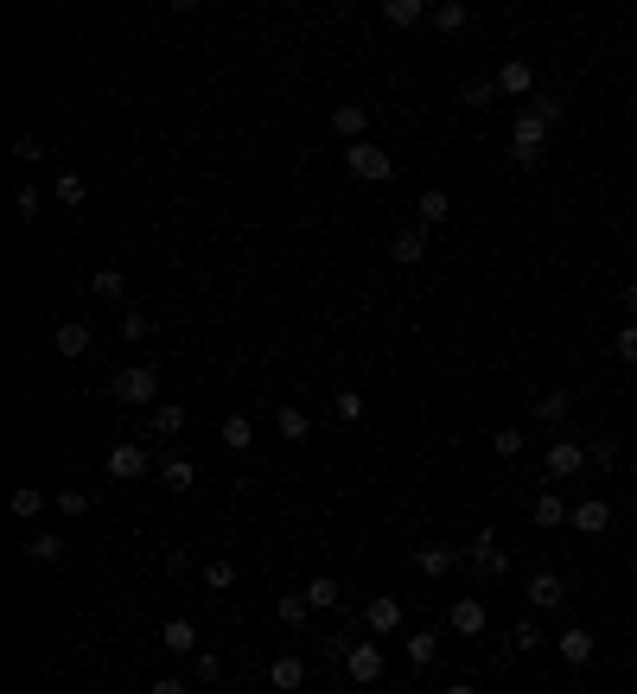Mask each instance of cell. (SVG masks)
<instances>
[{"instance_id": "1", "label": "cell", "mask_w": 637, "mask_h": 694, "mask_svg": "<svg viewBox=\"0 0 637 694\" xmlns=\"http://www.w3.org/2000/svg\"><path fill=\"white\" fill-rule=\"evenodd\" d=\"M542 153H548V121L523 109V115L510 121V160L523 166V172H536V166H542Z\"/></svg>"}, {"instance_id": "2", "label": "cell", "mask_w": 637, "mask_h": 694, "mask_svg": "<svg viewBox=\"0 0 637 694\" xmlns=\"http://www.w3.org/2000/svg\"><path fill=\"white\" fill-rule=\"evenodd\" d=\"M109 395L122 408H160V370H153V363H134V370H122L109 383Z\"/></svg>"}, {"instance_id": "3", "label": "cell", "mask_w": 637, "mask_h": 694, "mask_svg": "<svg viewBox=\"0 0 637 694\" xmlns=\"http://www.w3.org/2000/svg\"><path fill=\"white\" fill-rule=\"evenodd\" d=\"M580 472H587V446H580V440H548L542 484H567V478H580Z\"/></svg>"}, {"instance_id": "4", "label": "cell", "mask_w": 637, "mask_h": 694, "mask_svg": "<svg viewBox=\"0 0 637 694\" xmlns=\"http://www.w3.org/2000/svg\"><path fill=\"white\" fill-rule=\"evenodd\" d=\"M344 172L364 185H383V179H395V160L376 141H357V147H344Z\"/></svg>"}, {"instance_id": "5", "label": "cell", "mask_w": 637, "mask_h": 694, "mask_svg": "<svg viewBox=\"0 0 637 694\" xmlns=\"http://www.w3.org/2000/svg\"><path fill=\"white\" fill-rule=\"evenodd\" d=\"M466 561H472V574H478V580H504V574H510V554L497 548V529H478V535H472Z\"/></svg>"}, {"instance_id": "6", "label": "cell", "mask_w": 637, "mask_h": 694, "mask_svg": "<svg viewBox=\"0 0 637 694\" xmlns=\"http://www.w3.org/2000/svg\"><path fill=\"white\" fill-rule=\"evenodd\" d=\"M147 472H153V459H147V446H141V440L109 446V478H115V484H134V478H147Z\"/></svg>"}, {"instance_id": "7", "label": "cell", "mask_w": 637, "mask_h": 694, "mask_svg": "<svg viewBox=\"0 0 637 694\" xmlns=\"http://www.w3.org/2000/svg\"><path fill=\"white\" fill-rule=\"evenodd\" d=\"M338 663H344V675H351V682H357V688H370V682H383V650H376V644H351V650H344V656H338Z\"/></svg>"}, {"instance_id": "8", "label": "cell", "mask_w": 637, "mask_h": 694, "mask_svg": "<svg viewBox=\"0 0 637 694\" xmlns=\"http://www.w3.org/2000/svg\"><path fill=\"white\" fill-rule=\"evenodd\" d=\"M523 599L536 605V612H561V605H567V580H561V574H548V567H542V574H529Z\"/></svg>"}, {"instance_id": "9", "label": "cell", "mask_w": 637, "mask_h": 694, "mask_svg": "<svg viewBox=\"0 0 637 694\" xmlns=\"http://www.w3.org/2000/svg\"><path fill=\"white\" fill-rule=\"evenodd\" d=\"M402 618H408V612H402V599H395V593H376V599L364 605V624H370V631H376V637H389V631H402Z\"/></svg>"}, {"instance_id": "10", "label": "cell", "mask_w": 637, "mask_h": 694, "mask_svg": "<svg viewBox=\"0 0 637 694\" xmlns=\"http://www.w3.org/2000/svg\"><path fill=\"white\" fill-rule=\"evenodd\" d=\"M555 650H561V663H574V669H587L593 663V631H587V624H567V631L555 637Z\"/></svg>"}, {"instance_id": "11", "label": "cell", "mask_w": 637, "mask_h": 694, "mask_svg": "<svg viewBox=\"0 0 637 694\" xmlns=\"http://www.w3.org/2000/svg\"><path fill=\"white\" fill-rule=\"evenodd\" d=\"M497 96H516V102H529V96H536V71H529L523 58L497 64Z\"/></svg>"}, {"instance_id": "12", "label": "cell", "mask_w": 637, "mask_h": 694, "mask_svg": "<svg viewBox=\"0 0 637 694\" xmlns=\"http://www.w3.org/2000/svg\"><path fill=\"white\" fill-rule=\"evenodd\" d=\"M567 523H574L580 535H606V529H612V503H606V497H580Z\"/></svg>"}, {"instance_id": "13", "label": "cell", "mask_w": 637, "mask_h": 694, "mask_svg": "<svg viewBox=\"0 0 637 694\" xmlns=\"http://www.w3.org/2000/svg\"><path fill=\"white\" fill-rule=\"evenodd\" d=\"M446 624H453V631L459 637H478V631H485V624H491V612H485V599H453V612H446Z\"/></svg>"}, {"instance_id": "14", "label": "cell", "mask_w": 637, "mask_h": 694, "mask_svg": "<svg viewBox=\"0 0 637 694\" xmlns=\"http://www.w3.org/2000/svg\"><path fill=\"white\" fill-rule=\"evenodd\" d=\"M364 128H370V109H364V102H338V109H332V134H344V147L364 141Z\"/></svg>"}, {"instance_id": "15", "label": "cell", "mask_w": 637, "mask_h": 694, "mask_svg": "<svg viewBox=\"0 0 637 694\" xmlns=\"http://www.w3.org/2000/svg\"><path fill=\"white\" fill-rule=\"evenodd\" d=\"M51 344H58V357H90V344H96V332L83 319H64L58 332H51Z\"/></svg>"}, {"instance_id": "16", "label": "cell", "mask_w": 637, "mask_h": 694, "mask_svg": "<svg viewBox=\"0 0 637 694\" xmlns=\"http://www.w3.org/2000/svg\"><path fill=\"white\" fill-rule=\"evenodd\" d=\"M529 414H536L542 427H567V414H574V395H567V389H548V395H536V402H529Z\"/></svg>"}, {"instance_id": "17", "label": "cell", "mask_w": 637, "mask_h": 694, "mask_svg": "<svg viewBox=\"0 0 637 694\" xmlns=\"http://www.w3.org/2000/svg\"><path fill=\"white\" fill-rule=\"evenodd\" d=\"M160 644H166L172 656H198V624H192V618H166Z\"/></svg>"}, {"instance_id": "18", "label": "cell", "mask_w": 637, "mask_h": 694, "mask_svg": "<svg viewBox=\"0 0 637 694\" xmlns=\"http://www.w3.org/2000/svg\"><path fill=\"white\" fill-rule=\"evenodd\" d=\"M20 554H26V561L32 567H51V561H64V535H26V542H20Z\"/></svg>"}, {"instance_id": "19", "label": "cell", "mask_w": 637, "mask_h": 694, "mask_svg": "<svg viewBox=\"0 0 637 694\" xmlns=\"http://www.w3.org/2000/svg\"><path fill=\"white\" fill-rule=\"evenodd\" d=\"M529 516H536V529H561V523H567V516H574V510H567V503H561V491H548V484H542V497L529 503Z\"/></svg>"}, {"instance_id": "20", "label": "cell", "mask_w": 637, "mask_h": 694, "mask_svg": "<svg viewBox=\"0 0 637 694\" xmlns=\"http://www.w3.org/2000/svg\"><path fill=\"white\" fill-rule=\"evenodd\" d=\"M415 567H421L427 580H446V574L459 567V548H440V542H434V548H421V554H415Z\"/></svg>"}, {"instance_id": "21", "label": "cell", "mask_w": 637, "mask_h": 694, "mask_svg": "<svg viewBox=\"0 0 637 694\" xmlns=\"http://www.w3.org/2000/svg\"><path fill=\"white\" fill-rule=\"evenodd\" d=\"M389 255H395V262H402V268H415L421 255H427V230H421V223H415V230H402V236L389 242Z\"/></svg>"}, {"instance_id": "22", "label": "cell", "mask_w": 637, "mask_h": 694, "mask_svg": "<svg viewBox=\"0 0 637 694\" xmlns=\"http://www.w3.org/2000/svg\"><path fill=\"white\" fill-rule=\"evenodd\" d=\"M268 682L281 688V694H294V688L306 682V663H300V656H274V663H268Z\"/></svg>"}, {"instance_id": "23", "label": "cell", "mask_w": 637, "mask_h": 694, "mask_svg": "<svg viewBox=\"0 0 637 694\" xmlns=\"http://www.w3.org/2000/svg\"><path fill=\"white\" fill-rule=\"evenodd\" d=\"M415 211H421V230H434V223H446V217H453V198H446V192H440V185H427V192H421V204H415Z\"/></svg>"}, {"instance_id": "24", "label": "cell", "mask_w": 637, "mask_h": 694, "mask_svg": "<svg viewBox=\"0 0 637 694\" xmlns=\"http://www.w3.org/2000/svg\"><path fill=\"white\" fill-rule=\"evenodd\" d=\"M306 599H313V612H332V605H344V586L332 574H313L306 580Z\"/></svg>"}, {"instance_id": "25", "label": "cell", "mask_w": 637, "mask_h": 694, "mask_svg": "<svg viewBox=\"0 0 637 694\" xmlns=\"http://www.w3.org/2000/svg\"><path fill=\"white\" fill-rule=\"evenodd\" d=\"M160 478L172 484V491H192V484H198V459H185V453H172V459L160 465Z\"/></svg>"}, {"instance_id": "26", "label": "cell", "mask_w": 637, "mask_h": 694, "mask_svg": "<svg viewBox=\"0 0 637 694\" xmlns=\"http://www.w3.org/2000/svg\"><path fill=\"white\" fill-rule=\"evenodd\" d=\"M332 414H338V427H357V421L370 414V402H364L357 389H338V395H332Z\"/></svg>"}, {"instance_id": "27", "label": "cell", "mask_w": 637, "mask_h": 694, "mask_svg": "<svg viewBox=\"0 0 637 694\" xmlns=\"http://www.w3.org/2000/svg\"><path fill=\"white\" fill-rule=\"evenodd\" d=\"M274 618H281V624H294V631H300V624L313 618V599H306V593H281V599H274Z\"/></svg>"}, {"instance_id": "28", "label": "cell", "mask_w": 637, "mask_h": 694, "mask_svg": "<svg viewBox=\"0 0 637 694\" xmlns=\"http://www.w3.org/2000/svg\"><path fill=\"white\" fill-rule=\"evenodd\" d=\"M383 20L389 26H421V20H434V7H421V0H389Z\"/></svg>"}, {"instance_id": "29", "label": "cell", "mask_w": 637, "mask_h": 694, "mask_svg": "<svg viewBox=\"0 0 637 694\" xmlns=\"http://www.w3.org/2000/svg\"><path fill=\"white\" fill-rule=\"evenodd\" d=\"M223 446H230V453H249L255 446V421L249 414H230V421H223Z\"/></svg>"}, {"instance_id": "30", "label": "cell", "mask_w": 637, "mask_h": 694, "mask_svg": "<svg viewBox=\"0 0 637 694\" xmlns=\"http://www.w3.org/2000/svg\"><path fill=\"white\" fill-rule=\"evenodd\" d=\"M274 427H281V440H294V446L306 440V433H313V421H306V408H294V402H287L281 414H274Z\"/></svg>"}, {"instance_id": "31", "label": "cell", "mask_w": 637, "mask_h": 694, "mask_svg": "<svg viewBox=\"0 0 637 694\" xmlns=\"http://www.w3.org/2000/svg\"><path fill=\"white\" fill-rule=\"evenodd\" d=\"M90 293H96V300H122V293H128L122 268H96V274H90Z\"/></svg>"}, {"instance_id": "32", "label": "cell", "mask_w": 637, "mask_h": 694, "mask_svg": "<svg viewBox=\"0 0 637 694\" xmlns=\"http://www.w3.org/2000/svg\"><path fill=\"white\" fill-rule=\"evenodd\" d=\"M45 491H39V484H20V491H13V516H20V523H32V516H39L45 510Z\"/></svg>"}, {"instance_id": "33", "label": "cell", "mask_w": 637, "mask_h": 694, "mask_svg": "<svg viewBox=\"0 0 637 694\" xmlns=\"http://www.w3.org/2000/svg\"><path fill=\"white\" fill-rule=\"evenodd\" d=\"M408 663H415V669H427V663H434V656H440V637L434 631H415V637H408Z\"/></svg>"}, {"instance_id": "34", "label": "cell", "mask_w": 637, "mask_h": 694, "mask_svg": "<svg viewBox=\"0 0 637 694\" xmlns=\"http://www.w3.org/2000/svg\"><path fill=\"white\" fill-rule=\"evenodd\" d=\"M153 433H160V440L185 433V408H179V402H160V408H153Z\"/></svg>"}, {"instance_id": "35", "label": "cell", "mask_w": 637, "mask_h": 694, "mask_svg": "<svg viewBox=\"0 0 637 694\" xmlns=\"http://www.w3.org/2000/svg\"><path fill=\"white\" fill-rule=\"evenodd\" d=\"M510 650H516V656H529V650H542V624H536V618H523V624H510Z\"/></svg>"}, {"instance_id": "36", "label": "cell", "mask_w": 637, "mask_h": 694, "mask_svg": "<svg viewBox=\"0 0 637 694\" xmlns=\"http://www.w3.org/2000/svg\"><path fill=\"white\" fill-rule=\"evenodd\" d=\"M204 586H211V593H230V586H236V561H223V554H217V561H204Z\"/></svg>"}, {"instance_id": "37", "label": "cell", "mask_w": 637, "mask_h": 694, "mask_svg": "<svg viewBox=\"0 0 637 694\" xmlns=\"http://www.w3.org/2000/svg\"><path fill=\"white\" fill-rule=\"evenodd\" d=\"M466 20H472V13H466V0H440V7H434V26H440V32H459Z\"/></svg>"}, {"instance_id": "38", "label": "cell", "mask_w": 637, "mask_h": 694, "mask_svg": "<svg viewBox=\"0 0 637 694\" xmlns=\"http://www.w3.org/2000/svg\"><path fill=\"white\" fill-rule=\"evenodd\" d=\"M618 459H625V446H618V440H593L587 446V465H599V472H612Z\"/></svg>"}, {"instance_id": "39", "label": "cell", "mask_w": 637, "mask_h": 694, "mask_svg": "<svg viewBox=\"0 0 637 694\" xmlns=\"http://www.w3.org/2000/svg\"><path fill=\"white\" fill-rule=\"evenodd\" d=\"M51 192H58V198H64V204H71V211H77V204L90 198V185H83L77 172H58V185H51Z\"/></svg>"}, {"instance_id": "40", "label": "cell", "mask_w": 637, "mask_h": 694, "mask_svg": "<svg viewBox=\"0 0 637 694\" xmlns=\"http://www.w3.org/2000/svg\"><path fill=\"white\" fill-rule=\"evenodd\" d=\"M529 115H542L548 128H555V121H561V96L555 90H536V96H529Z\"/></svg>"}, {"instance_id": "41", "label": "cell", "mask_w": 637, "mask_h": 694, "mask_svg": "<svg viewBox=\"0 0 637 694\" xmlns=\"http://www.w3.org/2000/svg\"><path fill=\"white\" fill-rule=\"evenodd\" d=\"M491 446H497V459H516L529 440H523V427H497V440H491Z\"/></svg>"}, {"instance_id": "42", "label": "cell", "mask_w": 637, "mask_h": 694, "mask_svg": "<svg viewBox=\"0 0 637 694\" xmlns=\"http://www.w3.org/2000/svg\"><path fill=\"white\" fill-rule=\"evenodd\" d=\"M90 503H96V491H58V510L64 516H90Z\"/></svg>"}, {"instance_id": "43", "label": "cell", "mask_w": 637, "mask_h": 694, "mask_svg": "<svg viewBox=\"0 0 637 694\" xmlns=\"http://www.w3.org/2000/svg\"><path fill=\"white\" fill-rule=\"evenodd\" d=\"M491 96H497V77H478V83H466V109H485Z\"/></svg>"}, {"instance_id": "44", "label": "cell", "mask_w": 637, "mask_h": 694, "mask_svg": "<svg viewBox=\"0 0 637 694\" xmlns=\"http://www.w3.org/2000/svg\"><path fill=\"white\" fill-rule=\"evenodd\" d=\"M612 351H618V357H625V363H637V319H631V325H625V332H618V338H612Z\"/></svg>"}, {"instance_id": "45", "label": "cell", "mask_w": 637, "mask_h": 694, "mask_svg": "<svg viewBox=\"0 0 637 694\" xmlns=\"http://www.w3.org/2000/svg\"><path fill=\"white\" fill-rule=\"evenodd\" d=\"M13 211H20L26 223H32V217H39V185H20V198H13Z\"/></svg>"}, {"instance_id": "46", "label": "cell", "mask_w": 637, "mask_h": 694, "mask_svg": "<svg viewBox=\"0 0 637 694\" xmlns=\"http://www.w3.org/2000/svg\"><path fill=\"white\" fill-rule=\"evenodd\" d=\"M192 669H198V682H217V675H223V663H217L211 650H198V656H192Z\"/></svg>"}, {"instance_id": "47", "label": "cell", "mask_w": 637, "mask_h": 694, "mask_svg": "<svg viewBox=\"0 0 637 694\" xmlns=\"http://www.w3.org/2000/svg\"><path fill=\"white\" fill-rule=\"evenodd\" d=\"M13 153H20V160H45V141H39V134H20Z\"/></svg>"}, {"instance_id": "48", "label": "cell", "mask_w": 637, "mask_h": 694, "mask_svg": "<svg viewBox=\"0 0 637 694\" xmlns=\"http://www.w3.org/2000/svg\"><path fill=\"white\" fill-rule=\"evenodd\" d=\"M153 325H147V312H122V338H147Z\"/></svg>"}, {"instance_id": "49", "label": "cell", "mask_w": 637, "mask_h": 694, "mask_svg": "<svg viewBox=\"0 0 637 694\" xmlns=\"http://www.w3.org/2000/svg\"><path fill=\"white\" fill-rule=\"evenodd\" d=\"M147 694H192V688H185V682H179V675H160V682H153Z\"/></svg>"}, {"instance_id": "50", "label": "cell", "mask_w": 637, "mask_h": 694, "mask_svg": "<svg viewBox=\"0 0 637 694\" xmlns=\"http://www.w3.org/2000/svg\"><path fill=\"white\" fill-rule=\"evenodd\" d=\"M618 300H625V312L637 319V287H625V293H618Z\"/></svg>"}, {"instance_id": "51", "label": "cell", "mask_w": 637, "mask_h": 694, "mask_svg": "<svg viewBox=\"0 0 637 694\" xmlns=\"http://www.w3.org/2000/svg\"><path fill=\"white\" fill-rule=\"evenodd\" d=\"M446 694H472V688H466V682H453V688H446Z\"/></svg>"}]
</instances>
